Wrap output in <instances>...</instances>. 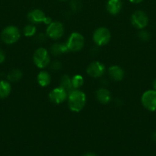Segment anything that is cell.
Returning <instances> with one entry per match:
<instances>
[{
  "instance_id": "cell-15",
  "label": "cell",
  "mask_w": 156,
  "mask_h": 156,
  "mask_svg": "<svg viewBox=\"0 0 156 156\" xmlns=\"http://www.w3.org/2000/svg\"><path fill=\"white\" fill-rule=\"evenodd\" d=\"M37 81L40 86L47 87V85H50L51 78L47 71H41L37 76Z\"/></svg>"
},
{
  "instance_id": "cell-17",
  "label": "cell",
  "mask_w": 156,
  "mask_h": 156,
  "mask_svg": "<svg viewBox=\"0 0 156 156\" xmlns=\"http://www.w3.org/2000/svg\"><path fill=\"white\" fill-rule=\"evenodd\" d=\"M60 87L65 90L67 94H69L70 91H73V86H72L71 78L67 76V75H64L61 77V81H60Z\"/></svg>"
},
{
  "instance_id": "cell-23",
  "label": "cell",
  "mask_w": 156,
  "mask_h": 156,
  "mask_svg": "<svg viewBox=\"0 0 156 156\" xmlns=\"http://www.w3.org/2000/svg\"><path fill=\"white\" fill-rule=\"evenodd\" d=\"M70 8H71L72 10H73L74 12H77L78 10L80 8V3L77 0H73V1L70 2Z\"/></svg>"
},
{
  "instance_id": "cell-22",
  "label": "cell",
  "mask_w": 156,
  "mask_h": 156,
  "mask_svg": "<svg viewBox=\"0 0 156 156\" xmlns=\"http://www.w3.org/2000/svg\"><path fill=\"white\" fill-rule=\"evenodd\" d=\"M139 37L143 41H148L150 39V34L146 30H142L139 33Z\"/></svg>"
},
{
  "instance_id": "cell-18",
  "label": "cell",
  "mask_w": 156,
  "mask_h": 156,
  "mask_svg": "<svg viewBox=\"0 0 156 156\" xmlns=\"http://www.w3.org/2000/svg\"><path fill=\"white\" fill-rule=\"evenodd\" d=\"M50 51L54 56H59L68 53L69 50L66 44H54L50 48Z\"/></svg>"
},
{
  "instance_id": "cell-19",
  "label": "cell",
  "mask_w": 156,
  "mask_h": 156,
  "mask_svg": "<svg viewBox=\"0 0 156 156\" xmlns=\"http://www.w3.org/2000/svg\"><path fill=\"white\" fill-rule=\"evenodd\" d=\"M22 72L18 69H14L9 73L7 76V79L9 82H16L19 81L22 77Z\"/></svg>"
},
{
  "instance_id": "cell-5",
  "label": "cell",
  "mask_w": 156,
  "mask_h": 156,
  "mask_svg": "<svg viewBox=\"0 0 156 156\" xmlns=\"http://www.w3.org/2000/svg\"><path fill=\"white\" fill-rule=\"evenodd\" d=\"M66 44H67L69 51H80L82 50L84 46V36L78 32H73L70 35Z\"/></svg>"
},
{
  "instance_id": "cell-14",
  "label": "cell",
  "mask_w": 156,
  "mask_h": 156,
  "mask_svg": "<svg viewBox=\"0 0 156 156\" xmlns=\"http://www.w3.org/2000/svg\"><path fill=\"white\" fill-rule=\"evenodd\" d=\"M106 9L111 15H117L122 9V2L119 0H109L106 4Z\"/></svg>"
},
{
  "instance_id": "cell-1",
  "label": "cell",
  "mask_w": 156,
  "mask_h": 156,
  "mask_svg": "<svg viewBox=\"0 0 156 156\" xmlns=\"http://www.w3.org/2000/svg\"><path fill=\"white\" fill-rule=\"evenodd\" d=\"M67 100L70 111L73 112H80L85 107L87 96L84 91L78 89H73L67 95Z\"/></svg>"
},
{
  "instance_id": "cell-27",
  "label": "cell",
  "mask_w": 156,
  "mask_h": 156,
  "mask_svg": "<svg viewBox=\"0 0 156 156\" xmlns=\"http://www.w3.org/2000/svg\"><path fill=\"white\" fill-rule=\"evenodd\" d=\"M151 137H152V140H154V142H156V132L153 133L152 136H151Z\"/></svg>"
},
{
  "instance_id": "cell-30",
  "label": "cell",
  "mask_w": 156,
  "mask_h": 156,
  "mask_svg": "<svg viewBox=\"0 0 156 156\" xmlns=\"http://www.w3.org/2000/svg\"><path fill=\"white\" fill-rule=\"evenodd\" d=\"M61 1H66V0H61Z\"/></svg>"
},
{
  "instance_id": "cell-4",
  "label": "cell",
  "mask_w": 156,
  "mask_h": 156,
  "mask_svg": "<svg viewBox=\"0 0 156 156\" xmlns=\"http://www.w3.org/2000/svg\"><path fill=\"white\" fill-rule=\"evenodd\" d=\"M111 39V33L108 28L105 27H98L93 34V41L99 47L105 46Z\"/></svg>"
},
{
  "instance_id": "cell-24",
  "label": "cell",
  "mask_w": 156,
  "mask_h": 156,
  "mask_svg": "<svg viewBox=\"0 0 156 156\" xmlns=\"http://www.w3.org/2000/svg\"><path fill=\"white\" fill-rule=\"evenodd\" d=\"M61 62H58V61L54 62L51 65V68L53 69H59L61 68Z\"/></svg>"
},
{
  "instance_id": "cell-26",
  "label": "cell",
  "mask_w": 156,
  "mask_h": 156,
  "mask_svg": "<svg viewBox=\"0 0 156 156\" xmlns=\"http://www.w3.org/2000/svg\"><path fill=\"white\" fill-rule=\"evenodd\" d=\"M142 1H144V0H129L130 2L134 3V4H138V3L142 2Z\"/></svg>"
},
{
  "instance_id": "cell-20",
  "label": "cell",
  "mask_w": 156,
  "mask_h": 156,
  "mask_svg": "<svg viewBox=\"0 0 156 156\" xmlns=\"http://www.w3.org/2000/svg\"><path fill=\"white\" fill-rule=\"evenodd\" d=\"M71 82L73 89H78L84 84V79L80 75H75L71 78Z\"/></svg>"
},
{
  "instance_id": "cell-12",
  "label": "cell",
  "mask_w": 156,
  "mask_h": 156,
  "mask_svg": "<svg viewBox=\"0 0 156 156\" xmlns=\"http://www.w3.org/2000/svg\"><path fill=\"white\" fill-rule=\"evenodd\" d=\"M108 73L110 77L113 80L116 81V82H119V81L122 80L124 78V76H125L124 70L120 66L116 65L110 66L109 68Z\"/></svg>"
},
{
  "instance_id": "cell-11",
  "label": "cell",
  "mask_w": 156,
  "mask_h": 156,
  "mask_svg": "<svg viewBox=\"0 0 156 156\" xmlns=\"http://www.w3.org/2000/svg\"><path fill=\"white\" fill-rule=\"evenodd\" d=\"M68 94L64 89H63L61 87H57L54 88L48 94L49 100L54 104L56 105H60V104L64 103L67 98Z\"/></svg>"
},
{
  "instance_id": "cell-7",
  "label": "cell",
  "mask_w": 156,
  "mask_h": 156,
  "mask_svg": "<svg viewBox=\"0 0 156 156\" xmlns=\"http://www.w3.org/2000/svg\"><path fill=\"white\" fill-rule=\"evenodd\" d=\"M142 104L145 109L149 111H156V91L148 90L142 94Z\"/></svg>"
},
{
  "instance_id": "cell-13",
  "label": "cell",
  "mask_w": 156,
  "mask_h": 156,
  "mask_svg": "<svg viewBox=\"0 0 156 156\" xmlns=\"http://www.w3.org/2000/svg\"><path fill=\"white\" fill-rule=\"evenodd\" d=\"M111 93L106 88H101L96 91V99L99 103L106 105L111 101Z\"/></svg>"
},
{
  "instance_id": "cell-25",
  "label": "cell",
  "mask_w": 156,
  "mask_h": 156,
  "mask_svg": "<svg viewBox=\"0 0 156 156\" xmlns=\"http://www.w3.org/2000/svg\"><path fill=\"white\" fill-rule=\"evenodd\" d=\"M5 60H6V54H5L4 51L0 49V64L4 62Z\"/></svg>"
},
{
  "instance_id": "cell-16",
  "label": "cell",
  "mask_w": 156,
  "mask_h": 156,
  "mask_svg": "<svg viewBox=\"0 0 156 156\" xmlns=\"http://www.w3.org/2000/svg\"><path fill=\"white\" fill-rule=\"evenodd\" d=\"M12 86L8 81H0V98H6L10 94Z\"/></svg>"
},
{
  "instance_id": "cell-8",
  "label": "cell",
  "mask_w": 156,
  "mask_h": 156,
  "mask_svg": "<svg viewBox=\"0 0 156 156\" xmlns=\"http://www.w3.org/2000/svg\"><path fill=\"white\" fill-rule=\"evenodd\" d=\"M28 19L32 24H40L43 22L47 25H49L52 22V19L50 17H47L44 12L40 9H34L28 14Z\"/></svg>"
},
{
  "instance_id": "cell-29",
  "label": "cell",
  "mask_w": 156,
  "mask_h": 156,
  "mask_svg": "<svg viewBox=\"0 0 156 156\" xmlns=\"http://www.w3.org/2000/svg\"><path fill=\"white\" fill-rule=\"evenodd\" d=\"M84 156H96L94 153H87L85 154Z\"/></svg>"
},
{
  "instance_id": "cell-3",
  "label": "cell",
  "mask_w": 156,
  "mask_h": 156,
  "mask_svg": "<svg viewBox=\"0 0 156 156\" xmlns=\"http://www.w3.org/2000/svg\"><path fill=\"white\" fill-rule=\"evenodd\" d=\"M33 61L38 68L44 69L50 64V58L48 51L45 48L37 49L33 55Z\"/></svg>"
},
{
  "instance_id": "cell-2",
  "label": "cell",
  "mask_w": 156,
  "mask_h": 156,
  "mask_svg": "<svg viewBox=\"0 0 156 156\" xmlns=\"http://www.w3.org/2000/svg\"><path fill=\"white\" fill-rule=\"evenodd\" d=\"M21 37V33L17 27L13 25L7 26L1 33V39L5 44H13L16 43Z\"/></svg>"
},
{
  "instance_id": "cell-9",
  "label": "cell",
  "mask_w": 156,
  "mask_h": 156,
  "mask_svg": "<svg viewBox=\"0 0 156 156\" xmlns=\"http://www.w3.org/2000/svg\"><path fill=\"white\" fill-rule=\"evenodd\" d=\"M64 33V26L59 21H52L47 25L46 34L52 40H58L63 36Z\"/></svg>"
},
{
  "instance_id": "cell-10",
  "label": "cell",
  "mask_w": 156,
  "mask_h": 156,
  "mask_svg": "<svg viewBox=\"0 0 156 156\" xmlns=\"http://www.w3.org/2000/svg\"><path fill=\"white\" fill-rule=\"evenodd\" d=\"M105 72L106 67L104 64L100 62H98V61L91 62L87 69V73L88 74V76L92 78H94V79L102 77Z\"/></svg>"
},
{
  "instance_id": "cell-21",
  "label": "cell",
  "mask_w": 156,
  "mask_h": 156,
  "mask_svg": "<svg viewBox=\"0 0 156 156\" xmlns=\"http://www.w3.org/2000/svg\"><path fill=\"white\" fill-rule=\"evenodd\" d=\"M36 33V27L33 24L26 25L23 29V34L25 37H32Z\"/></svg>"
},
{
  "instance_id": "cell-6",
  "label": "cell",
  "mask_w": 156,
  "mask_h": 156,
  "mask_svg": "<svg viewBox=\"0 0 156 156\" xmlns=\"http://www.w3.org/2000/svg\"><path fill=\"white\" fill-rule=\"evenodd\" d=\"M131 23L133 27L139 30L145 28L148 23V17L145 12L142 10H137L131 16Z\"/></svg>"
},
{
  "instance_id": "cell-28",
  "label": "cell",
  "mask_w": 156,
  "mask_h": 156,
  "mask_svg": "<svg viewBox=\"0 0 156 156\" xmlns=\"http://www.w3.org/2000/svg\"><path fill=\"white\" fill-rule=\"evenodd\" d=\"M152 86H153V88H154V90H155L156 91V79L154 81V82H153Z\"/></svg>"
}]
</instances>
